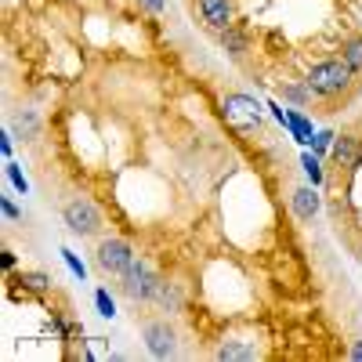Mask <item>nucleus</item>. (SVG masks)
I'll use <instances>...</instances> for the list:
<instances>
[{
	"label": "nucleus",
	"mask_w": 362,
	"mask_h": 362,
	"mask_svg": "<svg viewBox=\"0 0 362 362\" xmlns=\"http://www.w3.org/2000/svg\"><path fill=\"white\" fill-rule=\"evenodd\" d=\"M351 66L344 62V58H326V62H315L305 76V87L312 90V95L319 98H341L348 95V87H351Z\"/></svg>",
	"instance_id": "nucleus-1"
},
{
	"label": "nucleus",
	"mask_w": 362,
	"mask_h": 362,
	"mask_svg": "<svg viewBox=\"0 0 362 362\" xmlns=\"http://www.w3.org/2000/svg\"><path fill=\"white\" fill-rule=\"evenodd\" d=\"M119 279H124V290H127L134 300H156V297H160V290H163V279H160L156 272L145 264V261H134V264L124 272V276H119Z\"/></svg>",
	"instance_id": "nucleus-2"
},
{
	"label": "nucleus",
	"mask_w": 362,
	"mask_h": 362,
	"mask_svg": "<svg viewBox=\"0 0 362 362\" xmlns=\"http://www.w3.org/2000/svg\"><path fill=\"white\" fill-rule=\"evenodd\" d=\"M62 218H66L69 232H76V235H98L102 232V210L90 199H69L62 206Z\"/></svg>",
	"instance_id": "nucleus-3"
},
{
	"label": "nucleus",
	"mask_w": 362,
	"mask_h": 362,
	"mask_svg": "<svg viewBox=\"0 0 362 362\" xmlns=\"http://www.w3.org/2000/svg\"><path fill=\"white\" fill-rule=\"evenodd\" d=\"M98 268L105 272V276H124V272L134 264V250L127 239H102L98 243Z\"/></svg>",
	"instance_id": "nucleus-4"
},
{
	"label": "nucleus",
	"mask_w": 362,
	"mask_h": 362,
	"mask_svg": "<svg viewBox=\"0 0 362 362\" xmlns=\"http://www.w3.org/2000/svg\"><path fill=\"white\" fill-rule=\"evenodd\" d=\"M141 337H145V348H148V355H156V358H170V355L177 351V334H174V326H170L167 319L145 322Z\"/></svg>",
	"instance_id": "nucleus-5"
},
{
	"label": "nucleus",
	"mask_w": 362,
	"mask_h": 362,
	"mask_svg": "<svg viewBox=\"0 0 362 362\" xmlns=\"http://www.w3.org/2000/svg\"><path fill=\"white\" fill-rule=\"evenodd\" d=\"M225 119L235 127H261V109L247 95H228L225 98Z\"/></svg>",
	"instance_id": "nucleus-6"
},
{
	"label": "nucleus",
	"mask_w": 362,
	"mask_h": 362,
	"mask_svg": "<svg viewBox=\"0 0 362 362\" xmlns=\"http://www.w3.org/2000/svg\"><path fill=\"white\" fill-rule=\"evenodd\" d=\"M196 8H199V18L210 29H218V33L232 29V4L228 0H196Z\"/></svg>",
	"instance_id": "nucleus-7"
},
{
	"label": "nucleus",
	"mask_w": 362,
	"mask_h": 362,
	"mask_svg": "<svg viewBox=\"0 0 362 362\" xmlns=\"http://www.w3.org/2000/svg\"><path fill=\"white\" fill-rule=\"evenodd\" d=\"M334 160H337L341 167H358V163H362V141L351 138V134H341L337 145H334Z\"/></svg>",
	"instance_id": "nucleus-8"
},
{
	"label": "nucleus",
	"mask_w": 362,
	"mask_h": 362,
	"mask_svg": "<svg viewBox=\"0 0 362 362\" xmlns=\"http://www.w3.org/2000/svg\"><path fill=\"white\" fill-rule=\"evenodd\" d=\"M293 214L300 218V221H312L315 214H319V196L308 189V185H300V189H293Z\"/></svg>",
	"instance_id": "nucleus-9"
},
{
	"label": "nucleus",
	"mask_w": 362,
	"mask_h": 362,
	"mask_svg": "<svg viewBox=\"0 0 362 362\" xmlns=\"http://www.w3.org/2000/svg\"><path fill=\"white\" fill-rule=\"evenodd\" d=\"M341 58L351 66V73H362V33H351L341 44Z\"/></svg>",
	"instance_id": "nucleus-10"
},
{
	"label": "nucleus",
	"mask_w": 362,
	"mask_h": 362,
	"mask_svg": "<svg viewBox=\"0 0 362 362\" xmlns=\"http://www.w3.org/2000/svg\"><path fill=\"white\" fill-rule=\"evenodd\" d=\"M18 283H22V290H33V293H44L51 286V279L44 272H18Z\"/></svg>",
	"instance_id": "nucleus-11"
},
{
	"label": "nucleus",
	"mask_w": 362,
	"mask_h": 362,
	"mask_svg": "<svg viewBox=\"0 0 362 362\" xmlns=\"http://www.w3.org/2000/svg\"><path fill=\"white\" fill-rule=\"evenodd\" d=\"M218 358H254V348H243V344H225V348H218Z\"/></svg>",
	"instance_id": "nucleus-12"
},
{
	"label": "nucleus",
	"mask_w": 362,
	"mask_h": 362,
	"mask_svg": "<svg viewBox=\"0 0 362 362\" xmlns=\"http://www.w3.org/2000/svg\"><path fill=\"white\" fill-rule=\"evenodd\" d=\"M221 44L232 47V54H243V47H247V40L239 37V33H232V29H225V33H221Z\"/></svg>",
	"instance_id": "nucleus-13"
},
{
	"label": "nucleus",
	"mask_w": 362,
	"mask_h": 362,
	"mask_svg": "<svg viewBox=\"0 0 362 362\" xmlns=\"http://www.w3.org/2000/svg\"><path fill=\"white\" fill-rule=\"evenodd\" d=\"M283 95H286L290 102H300V105H305V102H308V95H312V90H300V87H283Z\"/></svg>",
	"instance_id": "nucleus-14"
},
{
	"label": "nucleus",
	"mask_w": 362,
	"mask_h": 362,
	"mask_svg": "<svg viewBox=\"0 0 362 362\" xmlns=\"http://www.w3.org/2000/svg\"><path fill=\"white\" fill-rule=\"evenodd\" d=\"M138 4H145V8L153 11V15H160V11L167 8V0H138Z\"/></svg>",
	"instance_id": "nucleus-15"
},
{
	"label": "nucleus",
	"mask_w": 362,
	"mask_h": 362,
	"mask_svg": "<svg viewBox=\"0 0 362 362\" xmlns=\"http://www.w3.org/2000/svg\"><path fill=\"white\" fill-rule=\"evenodd\" d=\"M98 305H102V315H112V300L105 293H98Z\"/></svg>",
	"instance_id": "nucleus-16"
},
{
	"label": "nucleus",
	"mask_w": 362,
	"mask_h": 362,
	"mask_svg": "<svg viewBox=\"0 0 362 362\" xmlns=\"http://www.w3.org/2000/svg\"><path fill=\"white\" fill-rule=\"evenodd\" d=\"M351 358H362V344H355V348H351Z\"/></svg>",
	"instance_id": "nucleus-17"
}]
</instances>
